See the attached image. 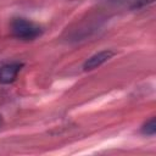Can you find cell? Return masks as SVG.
Returning <instances> with one entry per match:
<instances>
[{
    "mask_svg": "<svg viewBox=\"0 0 156 156\" xmlns=\"http://www.w3.org/2000/svg\"><path fill=\"white\" fill-rule=\"evenodd\" d=\"M11 33L15 38L24 40V41H29V40H34L38 37L41 35L43 29L39 24L23 18V17H17L13 18L11 22Z\"/></svg>",
    "mask_w": 156,
    "mask_h": 156,
    "instance_id": "cell-1",
    "label": "cell"
},
{
    "mask_svg": "<svg viewBox=\"0 0 156 156\" xmlns=\"http://www.w3.org/2000/svg\"><path fill=\"white\" fill-rule=\"evenodd\" d=\"M23 63L21 62H7L0 66V83L11 84L16 80L18 73L21 72Z\"/></svg>",
    "mask_w": 156,
    "mask_h": 156,
    "instance_id": "cell-2",
    "label": "cell"
},
{
    "mask_svg": "<svg viewBox=\"0 0 156 156\" xmlns=\"http://www.w3.org/2000/svg\"><path fill=\"white\" fill-rule=\"evenodd\" d=\"M113 56H115V51H112V50H102V51H99V52L94 54L93 56H90L84 62L83 69L84 71H93V69L100 67L101 65H104L105 62H107Z\"/></svg>",
    "mask_w": 156,
    "mask_h": 156,
    "instance_id": "cell-3",
    "label": "cell"
},
{
    "mask_svg": "<svg viewBox=\"0 0 156 156\" xmlns=\"http://www.w3.org/2000/svg\"><path fill=\"white\" fill-rule=\"evenodd\" d=\"M141 133L145 134V135H155L156 133V121H155V117L150 118L143 127H141Z\"/></svg>",
    "mask_w": 156,
    "mask_h": 156,
    "instance_id": "cell-4",
    "label": "cell"
},
{
    "mask_svg": "<svg viewBox=\"0 0 156 156\" xmlns=\"http://www.w3.org/2000/svg\"><path fill=\"white\" fill-rule=\"evenodd\" d=\"M0 123H1V118H0Z\"/></svg>",
    "mask_w": 156,
    "mask_h": 156,
    "instance_id": "cell-5",
    "label": "cell"
}]
</instances>
